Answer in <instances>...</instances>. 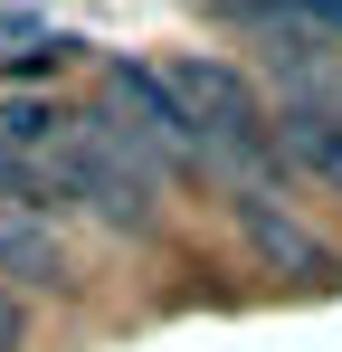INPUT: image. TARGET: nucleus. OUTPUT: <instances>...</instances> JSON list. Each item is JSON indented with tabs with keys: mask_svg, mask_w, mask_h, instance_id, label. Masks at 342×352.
Wrapping results in <instances>:
<instances>
[{
	"mask_svg": "<svg viewBox=\"0 0 342 352\" xmlns=\"http://www.w3.org/2000/svg\"><path fill=\"white\" fill-rule=\"evenodd\" d=\"M38 172H48V190H57V200L95 210L105 229H143V219H152V172H143V162L114 143L105 124H67V133H48Z\"/></svg>",
	"mask_w": 342,
	"mask_h": 352,
	"instance_id": "nucleus-1",
	"label": "nucleus"
},
{
	"mask_svg": "<svg viewBox=\"0 0 342 352\" xmlns=\"http://www.w3.org/2000/svg\"><path fill=\"white\" fill-rule=\"evenodd\" d=\"M95 124H105L152 181L200 162V133H190V115H181V96L162 86V67H105V115Z\"/></svg>",
	"mask_w": 342,
	"mask_h": 352,
	"instance_id": "nucleus-2",
	"label": "nucleus"
},
{
	"mask_svg": "<svg viewBox=\"0 0 342 352\" xmlns=\"http://www.w3.org/2000/svg\"><path fill=\"white\" fill-rule=\"evenodd\" d=\"M162 86L181 96V115H190V133H200V153H219L228 172H257V162H266V115H257V96H247L238 67L181 58V67H162Z\"/></svg>",
	"mask_w": 342,
	"mask_h": 352,
	"instance_id": "nucleus-3",
	"label": "nucleus"
},
{
	"mask_svg": "<svg viewBox=\"0 0 342 352\" xmlns=\"http://www.w3.org/2000/svg\"><path fill=\"white\" fill-rule=\"evenodd\" d=\"M266 153H276V162H295L304 181H323V190H342V115H314V105H285V115L266 124Z\"/></svg>",
	"mask_w": 342,
	"mask_h": 352,
	"instance_id": "nucleus-4",
	"label": "nucleus"
},
{
	"mask_svg": "<svg viewBox=\"0 0 342 352\" xmlns=\"http://www.w3.org/2000/svg\"><path fill=\"white\" fill-rule=\"evenodd\" d=\"M238 229H247V248H257L266 267H295L304 286H333V248H314V238L295 229V219H276L266 200H238Z\"/></svg>",
	"mask_w": 342,
	"mask_h": 352,
	"instance_id": "nucleus-5",
	"label": "nucleus"
},
{
	"mask_svg": "<svg viewBox=\"0 0 342 352\" xmlns=\"http://www.w3.org/2000/svg\"><path fill=\"white\" fill-rule=\"evenodd\" d=\"M0 276H19V286H67V248L38 210H10L0 200Z\"/></svg>",
	"mask_w": 342,
	"mask_h": 352,
	"instance_id": "nucleus-6",
	"label": "nucleus"
},
{
	"mask_svg": "<svg viewBox=\"0 0 342 352\" xmlns=\"http://www.w3.org/2000/svg\"><path fill=\"white\" fill-rule=\"evenodd\" d=\"M0 200H10V210H38V200H48L38 153H29V143H10V133H0Z\"/></svg>",
	"mask_w": 342,
	"mask_h": 352,
	"instance_id": "nucleus-7",
	"label": "nucleus"
},
{
	"mask_svg": "<svg viewBox=\"0 0 342 352\" xmlns=\"http://www.w3.org/2000/svg\"><path fill=\"white\" fill-rule=\"evenodd\" d=\"M266 29H295V38H342V0H266Z\"/></svg>",
	"mask_w": 342,
	"mask_h": 352,
	"instance_id": "nucleus-8",
	"label": "nucleus"
},
{
	"mask_svg": "<svg viewBox=\"0 0 342 352\" xmlns=\"http://www.w3.org/2000/svg\"><path fill=\"white\" fill-rule=\"evenodd\" d=\"M0 352H29V314H19L10 286H0Z\"/></svg>",
	"mask_w": 342,
	"mask_h": 352,
	"instance_id": "nucleus-9",
	"label": "nucleus"
}]
</instances>
